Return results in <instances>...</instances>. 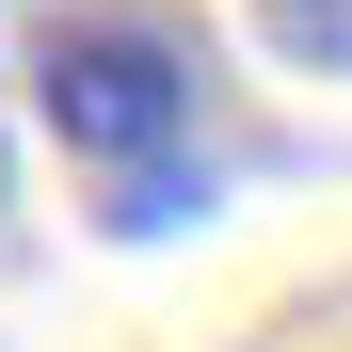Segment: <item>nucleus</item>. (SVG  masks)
Wrapping results in <instances>:
<instances>
[{
  "mask_svg": "<svg viewBox=\"0 0 352 352\" xmlns=\"http://www.w3.org/2000/svg\"><path fill=\"white\" fill-rule=\"evenodd\" d=\"M256 16H272V48H288V65L352 80V0H256Z\"/></svg>",
  "mask_w": 352,
  "mask_h": 352,
  "instance_id": "2",
  "label": "nucleus"
},
{
  "mask_svg": "<svg viewBox=\"0 0 352 352\" xmlns=\"http://www.w3.org/2000/svg\"><path fill=\"white\" fill-rule=\"evenodd\" d=\"M32 112L65 129V160L144 176L160 144H192L208 48L176 32V16H144V0H80V16H48V48H32Z\"/></svg>",
  "mask_w": 352,
  "mask_h": 352,
  "instance_id": "1",
  "label": "nucleus"
}]
</instances>
